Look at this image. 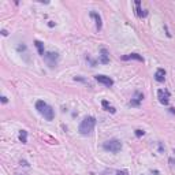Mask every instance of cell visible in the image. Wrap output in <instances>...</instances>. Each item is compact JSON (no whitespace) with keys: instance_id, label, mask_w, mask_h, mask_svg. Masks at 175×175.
Returning a JSON list of instances; mask_svg holds the SVG:
<instances>
[{"instance_id":"cell-1","label":"cell","mask_w":175,"mask_h":175,"mask_svg":"<svg viewBox=\"0 0 175 175\" xmlns=\"http://www.w3.org/2000/svg\"><path fill=\"white\" fill-rule=\"evenodd\" d=\"M94 126H96V119L93 116H86L84 120L81 122V125L78 127V131L81 133L82 135H88L93 131Z\"/></svg>"},{"instance_id":"cell-2","label":"cell","mask_w":175,"mask_h":175,"mask_svg":"<svg viewBox=\"0 0 175 175\" xmlns=\"http://www.w3.org/2000/svg\"><path fill=\"white\" fill-rule=\"evenodd\" d=\"M36 108H37V111H39V112H40L44 118H45L47 120H52L53 116H55L52 107L48 106V104H47L45 101H43V100H39V101H37V103H36Z\"/></svg>"},{"instance_id":"cell-3","label":"cell","mask_w":175,"mask_h":175,"mask_svg":"<svg viewBox=\"0 0 175 175\" xmlns=\"http://www.w3.org/2000/svg\"><path fill=\"white\" fill-rule=\"evenodd\" d=\"M103 148L108 152H112V153H118V152L122 149V142L119 140H110V141H106L103 144Z\"/></svg>"},{"instance_id":"cell-4","label":"cell","mask_w":175,"mask_h":175,"mask_svg":"<svg viewBox=\"0 0 175 175\" xmlns=\"http://www.w3.org/2000/svg\"><path fill=\"white\" fill-rule=\"evenodd\" d=\"M157 96H159V101H160L161 104H164V106H167L168 101H170V93H168V90L160 89V90L157 92Z\"/></svg>"},{"instance_id":"cell-5","label":"cell","mask_w":175,"mask_h":175,"mask_svg":"<svg viewBox=\"0 0 175 175\" xmlns=\"http://www.w3.org/2000/svg\"><path fill=\"white\" fill-rule=\"evenodd\" d=\"M94 78H96V81L98 82V84H103L108 88L114 85V81L110 77H107V75H94Z\"/></svg>"},{"instance_id":"cell-6","label":"cell","mask_w":175,"mask_h":175,"mask_svg":"<svg viewBox=\"0 0 175 175\" xmlns=\"http://www.w3.org/2000/svg\"><path fill=\"white\" fill-rule=\"evenodd\" d=\"M44 58H45L47 63L51 66V67H53V66L56 65V60H58V53H53V52H47L45 55H44Z\"/></svg>"},{"instance_id":"cell-7","label":"cell","mask_w":175,"mask_h":175,"mask_svg":"<svg viewBox=\"0 0 175 175\" xmlns=\"http://www.w3.org/2000/svg\"><path fill=\"white\" fill-rule=\"evenodd\" d=\"M142 98H144V94L140 93V92H135V93H134V97L131 98L130 104H131V106H134V107H138V106H140V103L142 101Z\"/></svg>"},{"instance_id":"cell-8","label":"cell","mask_w":175,"mask_h":175,"mask_svg":"<svg viewBox=\"0 0 175 175\" xmlns=\"http://www.w3.org/2000/svg\"><path fill=\"white\" fill-rule=\"evenodd\" d=\"M155 79L157 82H164L165 81V70L164 69H157V70H156Z\"/></svg>"},{"instance_id":"cell-9","label":"cell","mask_w":175,"mask_h":175,"mask_svg":"<svg viewBox=\"0 0 175 175\" xmlns=\"http://www.w3.org/2000/svg\"><path fill=\"white\" fill-rule=\"evenodd\" d=\"M100 63H103V65H107L108 62H110V55H108V51L106 48H101L100 51Z\"/></svg>"},{"instance_id":"cell-10","label":"cell","mask_w":175,"mask_h":175,"mask_svg":"<svg viewBox=\"0 0 175 175\" xmlns=\"http://www.w3.org/2000/svg\"><path fill=\"white\" fill-rule=\"evenodd\" d=\"M122 59H123V60L135 59V60H138V62H142V63H144V58H142V56H140L138 53H130V55H126V56H123Z\"/></svg>"},{"instance_id":"cell-11","label":"cell","mask_w":175,"mask_h":175,"mask_svg":"<svg viewBox=\"0 0 175 175\" xmlns=\"http://www.w3.org/2000/svg\"><path fill=\"white\" fill-rule=\"evenodd\" d=\"M90 17H93L94 19H96V26H97V30H100V29H101V18H100V15H98L97 12L92 11V12H90Z\"/></svg>"},{"instance_id":"cell-12","label":"cell","mask_w":175,"mask_h":175,"mask_svg":"<svg viewBox=\"0 0 175 175\" xmlns=\"http://www.w3.org/2000/svg\"><path fill=\"white\" fill-rule=\"evenodd\" d=\"M135 6H137V15H138L140 18L146 17V11H142V10H141V7H140V6H141V3H140L138 0L135 2Z\"/></svg>"},{"instance_id":"cell-13","label":"cell","mask_w":175,"mask_h":175,"mask_svg":"<svg viewBox=\"0 0 175 175\" xmlns=\"http://www.w3.org/2000/svg\"><path fill=\"white\" fill-rule=\"evenodd\" d=\"M19 141L22 142V144H26V142H27V131H26V130H21Z\"/></svg>"},{"instance_id":"cell-14","label":"cell","mask_w":175,"mask_h":175,"mask_svg":"<svg viewBox=\"0 0 175 175\" xmlns=\"http://www.w3.org/2000/svg\"><path fill=\"white\" fill-rule=\"evenodd\" d=\"M103 107L106 108V110L108 111V112H111V114H115V112H116V110H115V108H114L112 106H110V103H108V101H106V100L103 101Z\"/></svg>"},{"instance_id":"cell-15","label":"cell","mask_w":175,"mask_h":175,"mask_svg":"<svg viewBox=\"0 0 175 175\" xmlns=\"http://www.w3.org/2000/svg\"><path fill=\"white\" fill-rule=\"evenodd\" d=\"M34 44H36V47H37V49H39V53H40V55H45V53H44V44L43 43H41V41H39V40H37V41H34Z\"/></svg>"},{"instance_id":"cell-16","label":"cell","mask_w":175,"mask_h":175,"mask_svg":"<svg viewBox=\"0 0 175 175\" xmlns=\"http://www.w3.org/2000/svg\"><path fill=\"white\" fill-rule=\"evenodd\" d=\"M145 133H144V130H135V135L137 137H141V135H144Z\"/></svg>"},{"instance_id":"cell-17","label":"cell","mask_w":175,"mask_h":175,"mask_svg":"<svg viewBox=\"0 0 175 175\" xmlns=\"http://www.w3.org/2000/svg\"><path fill=\"white\" fill-rule=\"evenodd\" d=\"M116 175H129V173L127 171H118Z\"/></svg>"},{"instance_id":"cell-18","label":"cell","mask_w":175,"mask_h":175,"mask_svg":"<svg viewBox=\"0 0 175 175\" xmlns=\"http://www.w3.org/2000/svg\"><path fill=\"white\" fill-rule=\"evenodd\" d=\"M2 101H3V103H7V97L3 96V97H2Z\"/></svg>"}]
</instances>
